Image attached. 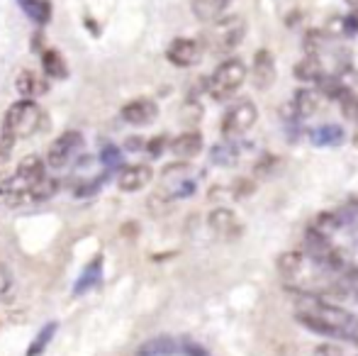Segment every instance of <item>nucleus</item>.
I'll return each mask as SVG.
<instances>
[{
	"label": "nucleus",
	"mask_w": 358,
	"mask_h": 356,
	"mask_svg": "<svg viewBox=\"0 0 358 356\" xmlns=\"http://www.w3.org/2000/svg\"><path fill=\"white\" fill-rule=\"evenodd\" d=\"M246 81V66L241 59H227L224 64L215 69V73L210 76L208 90L215 100H229Z\"/></svg>",
	"instance_id": "obj_1"
},
{
	"label": "nucleus",
	"mask_w": 358,
	"mask_h": 356,
	"mask_svg": "<svg viewBox=\"0 0 358 356\" xmlns=\"http://www.w3.org/2000/svg\"><path fill=\"white\" fill-rule=\"evenodd\" d=\"M39 122H42V110L29 98H22L20 103H13L8 115H5V124H8L15 137H32L39 129Z\"/></svg>",
	"instance_id": "obj_2"
},
{
	"label": "nucleus",
	"mask_w": 358,
	"mask_h": 356,
	"mask_svg": "<svg viewBox=\"0 0 358 356\" xmlns=\"http://www.w3.org/2000/svg\"><path fill=\"white\" fill-rule=\"evenodd\" d=\"M256 118H259V110H256V105L251 100H236L222 118V134L227 139L241 137V134L254 127Z\"/></svg>",
	"instance_id": "obj_3"
},
{
	"label": "nucleus",
	"mask_w": 358,
	"mask_h": 356,
	"mask_svg": "<svg viewBox=\"0 0 358 356\" xmlns=\"http://www.w3.org/2000/svg\"><path fill=\"white\" fill-rule=\"evenodd\" d=\"M244 37H246V22L239 15H229L227 20H220L213 27V32H210L215 52H231V49H236L244 42Z\"/></svg>",
	"instance_id": "obj_4"
},
{
	"label": "nucleus",
	"mask_w": 358,
	"mask_h": 356,
	"mask_svg": "<svg viewBox=\"0 0 358 356\" xmlns=\"http://www.w3.org/2000/svg\"><path fill=\"white\" fill-rule=\"evenodd\" d=\"M83 147V134L76 132V129H69L64 132L57 142L49 147V154H47V162L52 169H64L69 162L76 157V152Z\"/></svg>",
	"instance_id": "obj_5"
},
{
	"label": "nucleus",
	"mask_w": 358,
	"mask_h": 356,
	"mask_svg": "<svg viewBox=\"0 0 358 356\" xmlns=\"http://www.w3.org/2000/svg\"><path fill=\"white\" fill-rule=\"evenodd\" d=\"M203 57V47L200 42L195 39H188V37H180V39H173L166 49V59H169L173 66L178 69H188V66H195Z\"/></svg>",
	"instance_id": "obj_6"
},
{
	"label": "nucleus",
	"mask_w": 358,
	"mask_h": 356,
	"mask_svg": "<svg viewBox=\"0 0 358 356\" xmlns=\"http://www.w3.org/2000/svg\"><path fill=\"white\" fill-rule=\"evenodd\" d=\"M208 225L215 234H220L222 239H236L241 234V222L229 208H217L210 213Z\"/></svg>",
	"instance_id": "obj_7"
},
{
	"label": "nucleus",
	"mask_w": 358,
	"mask_h": 356,
	"mask_svg": "<svg viewBox=\"0 0 358 356\" xmlns=\"http://www.w3.org/2000/svg\"><path fill=\"white\" fill-rule=\"evenodd\" d=\"M156 118H159V105L149 98L129 100L122 108V120L129 124H151Z\"/></svg>",
	"instance_id": "obj_8"
},
{
	"label": "nucleus",
	"mask_w": 358,
	"mask_h": 356,
	"mask_svg": "<svg viewBox=\"0 0 358 356\" xmlns=\"http://www.w3.org/2000/svg\"><path fill=\"white\" fill-rule=\"evenodd\" d=\"M275 83V59L268 49H259L254 54V86L266 90Z\"/></svg>",
	"instance_id": "obj_9"
},
{
	"label": "nucleus",
	"mask_w": 358,
	"mask_h": 356,
	"mask_svg": "<svg viewBox=\"0 0 358 356\" xmlns=\"http://www.w3.org/2000/svg\"><path fill=\"white\" fill-rule=\"evenodd\" d=\"M295 320L302 325V327H307L312 334H320V337H334V339H341V332L334 327L331 322H327L324 318H322L320 313H315V310H297L295 313Z\"/></svg>",
	"instance_id": "obj_10"
},
{
	"label": "nucleus",
	"mask_w": 358,
	"mask_h": 356,
	"mask_svg": "<svg viewBox=\"0 0 358 356\" xmlns=\"http://www.w3.org/2000/svg\"><path fill=\"white\" fill-rule=\"evenodd\" d=\"M151 176H154V173H151V169L146 166V164H134V166H127L120 171L117 185L124 193H134V190H142L151 180Z\"/></svg>",
	"instance_id": "obj_11"
},
{
	"label": "nucleus",
	"mask_w": 358,
	"mask_h": 356,
	"mask_svg": "<svg viewBox=\"0 0 358 356\" xmlns=\"http://www.w3.org/2000/svg\"><path fill=\"white\" fill-rule=\"evenodd\" d=\"M322 93L315 88H300L292 98V110H295L297 118H312V115L320 110Z\"/></svg>",
	"instance_id": "obj_12"
},
{
	"label": "nucleus",
	"mask_w": 358,
	"mask_h": 356,
	"mask_svg": "<svg viewBox=\"0 0 358 356\" xmlns=\"http://www.w3.org/2000/svg\"><path fill=\"white\" fill-rule=\"evenodd\" d=\"M346 132L341 124H322V127L310 129V142L315 147H339L344 144Z\"/></svg>",
	"instance_id": "obj_13"
},
{
	"label": "nucleus",
	"mask_w": 358,
	"mask_h": 356,
	"mask_svg": "<svg viewBox=\"0 0 358 356\" xmlns=\"http://www.w3.org/2000/svg\"><path fill=\"white\" fill-rule=\"evenodd\" d=\"M171 152L178 159H193L203 152V134L200 132H183L180 137L173 139Z\"/></svg>",
	"instance_id": "obj_14"
},
{
	"label": "nucleus",
	"mask_w": 358,
	"mask_h": 356,
	"mask_svg": "<svg viewBox=\"0 0 358 356\" xmlns=\"http://www.w3.org/2000/svg\"><path fill=\"white\" fill-rule=\"evenodd\" d=\"M173 354H178V342L173 337H166V334L149 339V342L137 347V356H173Z\"/></svg>",
	"instance_id": "obj_15"
},
{
	"label": "nucleus",
	"mask_w": 358,
	"mask_h": 356,
	"mask_svg": "<svg viewBox=\"0 0 358 356\" xmlns=\"http://www.w3.org/2000/svg\"><path fill=\"white\" fill-rule=\"evenodd\" d=\"M100 278H103V257H95L93 262H90L88 266L83 269V273H80V278L76 280V285H73V295H83V293H88L90 288H95V285L100 283Z\"/></svg>",
	"instance_id": "obj_16"
},
{
	"label": "nucleus",
	"mask_w": 358,
	"mask_h": 356,
	"mask_svg": "<svg viewBox=\"0 0 358 356\" xmlns=\"http://www.w3.org/2000/svg\"><path fill=\"white\" fill-rule=\"evenodd\" d=\"M292 73H295V78H300V81L312 83V81H320V78L324 76V69H322L320 59H317L315 54H310V57L300 59V62L295 64Z\"/></svg>",
	"instance_id": "obj_17"
},
{
	"label": "nucleus",
	"mask_w": 358,
	"mask_h": 356,
	"mask_svg": "<svg viewBox=\"0 0 358 356\" xmlns=\"http://www.w3.org/2000/svg\"><path fill=\"white\" fill-rule=\"evenodd\" d=\"M275 266H278V273L283 276V278H297V276L302 273V269H305V254L283 252L278 257V262H275Z\"/></svg>",
	"instance_id": "obj_18"
},
{
	"label": "nucleus",
	"mask_w": 358,
	"mask_h": 356,
	"mask_svg": "<svg viewBox=\"0 0 358 356\" xmlns=\"http://www.w3.org/2000/svg\"><path fill=\"white\" fill-rule=\"evenodd\" d=\"M20 8L37 24H47L49 17H52V5L47 0H20Z\"/></svg>",
	"instance_id": "obj_19"
},
{
	"label": "nucleus",
	"mask_w": 358,
	"mask_h": 356,
	"mask_svg": "<svg viewBox=\"0 0 358 356\" xmlns=\"http://www.w3.org/2000/svg\"><path fill=\"white\" fill-rule=\"evenodd\" d=\"M227 3L229 0H193V13L203 22H213V20L220 17V13L224 10Z\"/></svg>",
	"instance_id": "obj_20"
},
{
	"label": "nucleus",
	"mask_w": 358,
	"mask_h": 356,
	"mask_svg": "<svg viewBox=\"0 0 358 356\" xmlns=\"http://www.w3.org/2000/svg\"><path fill=\"white\" fill-rule=\"evenodd\" d=\"M57 180L54 178H47L44 176L42 180H37L34 185H29L27 193H24V200H32V203H44V200L54 198V193H57Z\"/></svg>",
	"instance_id": "obj_21"
},
{
	"label": "nucleus",
	"mask_w": 358,
	"mask_h": 356,
	"mask_svg": "<svg viewBox=\"0 0 358 356\" xmlns=\"http://www.w3.org/2000/svg\"><path fill=\"white\" fill-rule=\"evenodd\" d=\"M42 69H44V73H47L49 78H66V76H69L66 62H64L62 54L54 52V49L44 52V57H42Z\"/></svg>",
	"instance_id": "obj_22"
},
{
	"label": "nucleus",
	"mask_w": 358,
	"mask_h": 356,
	"mask_svg": "<svg viewBox=\"0 0 358 356\" xmlns=\"http://www.w3.org/2000/svg\"><path fill=\"white\" fill-rule=\"evenodd\" d=\"M17 90H20V95L22 98H32V95H39V93H44L47 90V86H44V81H39V76L37 73H32V71H22L17 76Z\"/></svg>",
	"instance_id": "obj_23"
},
{
	"label": "nucleus",
	"mask_w": 358,
	"mask_h": 356,
	"mask_svg": "<svg viewBox=\"0 0 358 356\" xmlns=\"http://www.w3.org/2000/svg\"><path fill=\"white\" fill-rule=\"evenodd\" d=\"M57 327H59L57 322L44 325V327L37 332V337L32 339V344H29V347H27V356H42L44 352H47L49 342H52L54 334H57Z\"/></svg>",
	"instance_id": "obj_24"
},
{
	"label": "nucleus",
	"mask_w": 358,
	"mask_h": 356,
	"mask_svg": "<svg viewBox=\"0 0 358 356\" xmlns=\"http://www.w3.org/2000/svg\"><path fill=\"white\" fill-rule=\"evenodd\" d=\"M213 162L217 166H234L239 162V152L231 142H222L213 149Z\"/></svg>",
	"instance_id": "obj_25"
},
{
	"label": "nucleus",
	"mask_w": 358,
	"mask_h": 356,
	"mask_svg": "<svg viewBox=\"0 0 358 356\" xmlns=\"http://www.w3.org/2000/svg\"><path fill=\"white\" fill-rule=\"evenodd\" d=\"M339 103H341V113H344V118L349 120V122L358 124V98L356 95L346 90V93L339 98Z\"/></svg>",
	"instance_id": "obj_26"
},
{
	"label": "nucleus",
	"mask_w": 358,
	"mask_h": 356,
	"mask_svg": "<svg viewBox=\"0 0 358 356\" xmlns=\"http://www.w3.org/2000/svg\"><path fill=\"white\" fill-rule=\"evenodd\" d=\"M15 134L10 132V127L5 124V120L0 122V162H5V159L10 157V152H13L15 147Z\"/></svg>",
	"instance_id": "obj_27"
},
{
	"label": "nucleus",
	"mask_w": 358,
	"mask_h": 356,
	"mask_svg": "<svg viewBox=\"0 0 358 356\" xmlns=\"http://www.w3.org/2000/svg\"><path fill=\"white\" fill-rule=\"evenodd\" d=\"M100 162L108 169H115L122 164V154H120V149L113 147V144H103V149H100Z\"/></svg>",
	"instance_id": "obj_28"
},
{
	"label": "nucleus",
	"mask_w": 358,
	"mask_h": 356,
	"mask_svg": "<svg viewBox=\"0 0 358 356\" xmlns=\"http://www.w3.org/2000/svg\"><path fill=\"white\" fill-rule=\"evenodd\" d=\"M315 356H344V349L339 347V344H320V347H315Z\"/></svg>",
	"instance_id": "obj_29"
},
{
	"label": "nucleus",
	"mask_w": 358,
	"mask_h": 356,
	"mask_svg": "<svg viewBox=\"0 0 358 356\" xmlns=\"http://www.w3.org/2000/svg\"><path fill=\"white\" fill-rule=\"evenodd\" d=\"M178 349L183 352V356H213L203 344H195V342H185L183 347H178Z\"/></svg>",
	"instance_id": "obj_30"
},
{
	"label": "nucleus",
	"mask_w": 358,
	"mask_h": 356,
	"mask_svg": "<svg viewBox=\"0 0 358 356\" xmlns=\"http://www.w3.org/2000/svg\"><path fill=\"white\" fill-rule=\"evenodd\" d=\"M146 149H149L151 157H159V154L164 152V137H154V139L149 142V147H146Z\"/></svg>",
	"instance_id": "obj_31"
},
{
	"label": "nucleus",
	"mask_w": 358,
	"mask_h": 356,
	"mask_svg": "<svg viewBox=\"0 0 358 356\" xmlns=\"http://www.w3.org/2000/svg\"><path fill=\"white\" fill-rule=\"evenodd\" d=\"M144 147V139H139V137H129L127 139V149L129 152H137V149H142Z\"/></svg>",
	"instance_id": "obj_32"
},
{
	"label": "nucleus",
	"mask_w": 358,
	"mask_h": 356,
	"mask_svg": "<svg viewBox=\"0 0 358 356\" xmlns=\"http://www.w3.org/2000/svg\"><path fill=\"white\" fill-rule=\"evenodd\" d=\"M346 24H349V29H356L358 32V8L349 15V17H346Z\"/></svg>",
	"instance_id": "obj_33"
}]
</instances>
